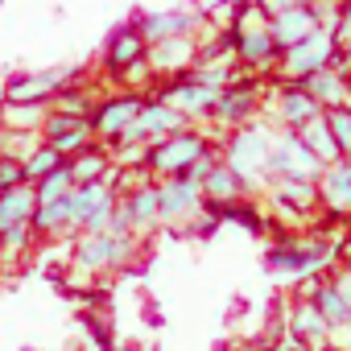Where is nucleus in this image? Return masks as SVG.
<instances>
[{
    "mask_svg": "<svg viewBox=\"0 0 351 351\" xmlns=\"http://www.w3.org/2000/svg\"><path fill=\"white\" fill-rule=\"evenodd\" d=\"M269 149H273V132L265 124H240L236 136H228L223 165L244 182V191L269 182Z\"/></svg>",
    "mask_w": 351,
    "mask_h": 351,
    "instance_id": "f257e3e1",
    "label": "nucleus"
},
{
    "mask_svg": "<svg viewBox=\"0 0 351 351\" xmlns=\"http://www.w3.org/2000/svg\"><path fill=\"white\" fill-rule=\"evenodd\" d=\"M207 149H211V141H207L203 132L182 128V132H173V136L153 141L149 153H145V165L157 173L161 182H165V178H186V169H191Z\"/></svg>",
    "mask_w": 351,
    "mask_h": 351,
    "instance_id": "f03ea898",
    "label": "nucleus"
},
{
    "mask_svg": "<svg viewBox=\"0 0 351 351\" xmlns=\"http://www.w3.org/2000/svg\"><path fill=\"white\" fill-rule=\"evenodd\" d=\"M116 203L120 195L112 191V182H83L66 195V207H71V228L75 232H108L112 215H116Z\"/></svg>",
    "mask_w": 351,
    "mask_h": 351,
    "instance_id": "7ed1b4c3",
    "label": "nucleus"
},
{
    "mask_svg": "<svg viewBox=\"0 0 351 351\" xmlns=\"http://www.w3.org/2000/svg\"><path fill=\"white\" fill-rule=\"evenodd\" d=\"M322 161L302 145V136L293 128L273 132V149H269V178H302V182H318L322 178Z\"/></svg>",
    "mask_w": 351,
    "mask_h": 351,
    "instance_id": "20e7f679",
    "label": "nucleus"
},
{
    "mask_svg": "<svg viewBox=\"0 0 351 351\" xmlns=\"http://www.w3.org/2000/svg\"><path fill=\"white\" fill-rule=\"evenodd\" d=\"M335 50H339L335 34H330V29H314L306 42H298V46L281 50V66H277V71H281L289 83H302V79H310V75L326 71V66H330V58H335Z\"/></svg>",
    "mask_w": 351,
    "mask_h": 351,
    "instance_id": "39448f33",
    "label": "nucleus"
},
{
    "mask_svg": "<svg viewBox=\"0 0 351 351\" xmlns=\"http://www.w3.org/2000/svg\"><path fill=\"white\" fill-rule=\"evenodd\" d=\"M203 186L191 182V178H165L157 186V211H161V223L165 228H186L203 215Z\"/></svg>",
    "mask_w": 351,
    "mask_h": 351,
    "instance_id": "423d86ee",
    "label": "nucleus"
},
{
    "mask_svg": "<svg viewBox=\"0 0 351 351\" xmlns=\"http://www.w3.org/2000/svg\"><path fill=\"white\" fill-rule=\"evenodd\" d=\"M132 240L128 236H108V232H79L75 240V265L83 273H108L116 265H128Z\"/></svg>",
    "mask_w": 351,
    "mask_h": 351,
    "instance_id": "0eeeda50",
    "label": "nucleus"
},
{
    "mask_svg": "<svg viewBox=\"0 0 351 351\" xmlns=\"http://www.w3.org/2000/svg\"><path fill=\"white\" fill-rule=\"evenodd\" d=\"M330 256H335L330 248H322V244H314V240H302V236H289V240H281L277 248H269L265 265H269V269H277V273L310 277V273H322Z\"/></svg>",
    "mask_w": 351,
    "mask_h": 351,
    "instance_id": "6e6552de",
    "label": "nucleus"
},
{
    "mask_svg": "<svg viewBox=\"0 0 351 351\" xmlns=\"http://www.w3.org/2000/svg\"><path fill=\"white\" fill-rule=\"evenodd\" d=\"M71 79H75L71 66H50V71L13 75V79L5 83V104H42V99H54Z\"/></svg>",
    "mask_w": 351,
    "mask_h": 351,
    "instance_id": "1a4fd4ad",
    "label": "nucleus"
},
{
    "mask_svg": "<svg viewBox=\"0 0 351 351\" xmlns=\"http://www.w3.org/2000/svg\"><path fill=\"white\" fill-rule=\"evenodd\" d=\"M186 128V120L173 112L165 99H145V108H141V116L124 128V136L116 141V145H132V141H161V136H173V132H182ZM112 145V149H116Z\"/></svg>",
    "mask_w": 351,
    "mask_h": 351,
    "instance_id": "9d476101",
    "label": "nucleus"
},
{
    "mask_svg": "<svg viewBox=\"0 0 351 351\" xmlns=\"http://www.w3.org/2000/svg\"><path fill=\"white\" fill-rule=\"evenodd\" d=\"M141 108H145V99H141V95H132V91L104 99V104L87 116V120H91V136H99V141L116 145V141L124 136V128L141 116Z\"/></svg>",
    "mask_w": 351,
    "mask_h": 351,
    "instance_id": "9b49d317",
    "label": "nucleus"
},
{
    "mask_svg": "<svg viewBox=\"0 0 351 351\" xmlns=\"http://www.w3.org/2000/svg\"><path fill=\"white\" fill-rule=\"evenodd\" d=\"M228 46H232V54L240 62H248L256 71H269L281 58V50L269 38V21L265 25H236V29H228Z\"/></svg>",
    "mask_w": 351,
    "mask_h": 351,
    "instance_id": "f8f14e48",
    "label": "nucleus"
},
{
    "mask_svg": "<svg viewBox=\"0 0 351 351\" xmlns=\"http://www.w3.org/2000/svg\"><path fill=\"white\" fill-rule=\"evenodd\" d=\"M42 141L50 149H58L62 157H75L91 145V120L87 116H71V112H50L42 124Z\"/></svg>",
    "mask_w": 351,
    "mask_h": 351,
    "instance_id": "ddd939ff",
    "label": "nucleus"
},
{
    "mask_svg": "<svg viewBox=\"0 0 351 351\" xmlns=\"http://www.w3.org/2000/svg\"><path fill=\"white\" fill-rule=\"evenodd\" d=\"M252 112H256V83H252V79L228 83V87L215 95V108H211V116H215L219 124H232V128L252 124Z\"/></svg>",
    "mask_w": 351,
    "mask_h": 351,
    "instance_id": "4468645a",
    "label": "nucleus"
},
{
    "mask_svg": "<svg viewBox=\"0 0 351 351\" xmlns=\"http://www.w3.org/2000/svg\"><path fill=\"white\" fill-rule=\"evenodd\" d=\"M215 95L219 91H211V87H203V83H195L191 75H182L178 83H169L157 99H165L173 112H178L182 120H195V116H211V108H215Z\"/></svg>",
    "mask_w": 351,
    "mask_h": 351,
    "instance_id": "2eb2a0df",
    "label": "nucleus"
},
{
    "mask_svg": "<svg viewBox=\"0 0 351 351\" xmlns=\"http://www.w3.org/2000/svg\"><path fill=\"white\" fill-rule=\"evenodd\" d=\"M195 25H199V13H195V9H169V13H145V17L136 21L141 38H145L149 46H157V42H169V38H191V34H195Z\"/></svg>",
    "mask_w": 351,
    "mask_h": 351,
    "instance_id": "dca6fc26",
    "label": "nucleus"
},
{
    "mask_svg": "<svg viewBox=\"0 0 351 351\" xmlns=\"http://www.w3.org/2000/svg\"><path fill=\"white\" fill-rule=\"evenodd\" d=\"M145 54H149V42L141 38V29L136 25H124V29L112 34L108 50H104V62H108L112 75H124L128 66H145Z\"/></svg>",
    "mask_w": 351,
    "mask_h": 351,
    "instance_id": "f3484780",
    "label": "nucleus"
},
{
    "mask_svg": "<svg viewBox=\"0 0 351 351\" xmlns=\"http://www.w3.org/2000/svg\"><path fill=\"white\" fill-rule=\"evenodd\" d=\"M314 29H318V21H314L310 5H298V9H285V13L269 17V38H273L277 50H289V46L306 42Z\"/></svg>",
    "mask_w": 351,
    "mask_h": 351,
    "instance_id": "a211bd4d",
    "label": "nucleus"
},
{
    "mask_svg": "<svg viewBox=\"0 0 351 351\" xmlns=\"http://www.w3.org/2000/svg\"><path fill=\"white\" fill-rule=\"evenodd\" d=\"M318 203H326L335 215L351 211V161L347 157H339L335 165L322 169V178H318Z\"/></svg>",
    "mask_w": 351,
    "mask_h": 351,
    "instance_id": "6ab92c4d",
    "label": "nucleus"
},
{
    "mask_svg": "<svg viewBox=\"0 0 351 351\" xmlns=\"http://www.w3.org/2000/svg\"><path fill=\"white\" fill-rule=\"evenodd\" d=\"M120 215L128 219V236H145V232H153L157 223H161V211H157V186H141V191H132V195H124L120 199Z\"/></svg>",
    "mask_w": 351,
    "mask_h": 351,
    "instance_id": "aec40b11",
    "label": "nucleus"
},
{
    "mask_svg": "<svg viewBox=\"0 0 351 351\" xmlns=\"http://www.w3.org/2000/svg\"><path fill=\"white\" fill-rule=\"evenodd\" d=\"M269 195L277 207L293 211V215H306L318 207V182H302V178H269Z\"/></svg>",
    "mask_w": 351,
    "mask_h": 351,
    "instance_id": "412c9836",
    "label": "nucleus"
},
{
    "mask_svg": "<svg viewBox=\"0 0 351 351\" xmlns=\"http://www.w3.org/2000/svg\"><path fill=\"white\" fill-rule=\"evenodd\" d=\"M195 58H199V50H195V42H191V38H169V42H157V46H149V54H145V62H149L157 75H165V71H191V66H195Z\"/></svg>",
    "mask_w": 351,
    "mask_h": 351,
    "instance_id": "4be33fe9",
    "label": "nucleus"
},
{
    "mask_svg": "<svg viewBox=\"0 0 351 351\" xmlns=\"http://www.w3.org/2000/svg\"><path fill=\"white\" fill-rule=\"evenodd\" d=\"M306 298L314 302V310L326 318V326H330V330L351 326V306L343 302V293H339L330 281H306Z\"/></svg>",
    "mask_w": 351,
    "mask_h": 351,
    "instance_id": "5701e85b",
    "label": "nucleus"
},
{
    "mask_svg": "<svg viewBox=\"0 0 351 351\" xmlns=\"http://www.w3.org/2000/svg\"><path fill=\"white\" fill-rule=\"evenodd\" d=\"M302 87L314 95V104L322 108V112H330V108H347V99H351V87H347V79L339 75V71H318V75H310V79H302Z\"/></svg>",
    "mask_w": 351,
    "mask_h": 351,
    "instance_id": "b1692460",
    "label": "nucleus"
},
{
    "mask_svg": "<svg viewBox=\"0 0 351 351\" xmlns=\"http://www.w3.org/2000/svg\"><path fill=\"white\" fill-rule=\"evenodd\" d=\"M289 335H293V339H302L310 351L326 347V339H330V326H326V318L314 310V302H310V298L293 306V318H289Z\"/></svg>",
    "mask_w": 351,
    "mask_h": 351,
    "instance_id": "393cba45",
    "label": "nucleus"
},
{
    "mask_svg": "<svg viewBox=\"0 0 351 351\" xmlns=\"http://www.w3.org/2000/svg\"><path fill=\"white\" fill-rule=\"evenodd\" d=\"M66 169H71L75 186H83V182H104V178H112L116 161H112V153H108V149H95V145H87L83 153L66 157Z\"/></svg>",
    "mask_w": 351,
    "mask_h": 351,
    "instance_id": "a878e982",
    "label": "nucleus"
},
{
    "mask_svg": "<svg viewBox=\"0 0 351 351\" xmlns=\"http://www.w3.org/2000/svg\"><path fill=\"white\" fill-rule=\"evenodd\" d=\"M244 199V182L236 178V173L223 165V157H219V165L207 173V178H203V203L207 207H228V203H240Z\"/></svg>",
    "mask_w": 351,
    "mask_h": 351,
    "instance_id": "bb28decb",
    "label": "nucleus"
},
{
    "mask_svg": "<svg viewBox=\"0 0 351 351\" xmlns=\"http://www.w3.org/2000/svg\"><path fill=\"white\" fill-rule=\"evenodd\" d=\"M277 112H281L285 128H302V124H306V120H314L322 108L314 104V95H310L302 83H289V87L281 91V99H277Z\"/></svg>",
    "mask_w": 351,
    "mask_h": 351,
    "instance_id": "cd10ccee",
    "label": "nucleus"
},
{
    "mask_svg": "<svg viewBox=\"0 0 351 351\" xmlns=\"http://www.w3.org/2000/svg\"><path fill=\"white\" fill-rule=\"evenodd\" d=\"M298 136H302V145L322 161V165H335L339 161V145H335V136H330V124H326V116L318 112L314 120H306L302 128H293Z\"/></svg>",
    "mask_w": 351,
    "mask_h": 351,
    "instance_id": "c85d7f7f",
    "label": "nucleus"
},
{
    "mask_svg": "<svg viewBox=\"0 0 351 351\" xmlns=\"http://www.w3.org/2000/svg\"><path fill=\"white\" fill-rule=\"evenodd\" d=\"M38 199H34V186H13V191H0V232H9L17 223H29Z\"/></svg>",
    "mask_w": 351,
    "mask_h": 351,
    "instance_id": "c756f323",
    "label": "nucleus"
},
{
    "mask_svg": "<svg viewBox=\"0 0 351 351\" xmlns=\"http://www.w3.org/2000/svg\"><path fill=\"white\" fill-rule=\"evenodd\" d=\"M21 165H25V182L34 186V182H42L46 173H54L58 165H66V157L58 153V149H50L46 141H38L29 153H21Z\"/></svg>",
    "mask_w": 351,
    "mask_h": 351,
    "instance_id": "7c9ffc66",
    "label": "nucleus"
},
{
    "mask_svg": "<svg viewBox=\"0 0 351 351\" xmlns=\"http://www.w3.org/2000/svg\"><path fill=\"white\" fill-rule=\"evenodd\" d=\"M71 191H75V178H71V169H66V165H58L54 173H46L42 182H34V199H38V207L58 203V199H66Z\"/></svg>",
    "mask_w": 351,
    "mask_h": 351,
    "instance_id": "2f4dec72",
    "label": "nucleus"
},
{
    "mask_svg": "<svg viewBox=\"0 0 351 351\" xmlns=\"http://www.w3.org/2000/svg\"><path fill=\"white\" fill-rule=\"evenodd\" d=\"M326 124H330V136L339 145V157H351V108H330L322 112Z\"/></svg>",
    "mask_w": 351,
    "mask_h": 351,
    "instance_id": "473e14b6",
    "label": "nucleus"
},
{
    "mask_svg": "<svg viewBox=\"0 0 351 351\" xmlns=\"http://www.w3.org/2000/svg\"><path fill=\"white\" fill-rule=\"evenodd\" d=\"M29 244H34V228H29V223H17V228H9V232H0V261L25 252Z\"/></svg>",
    "mask_w": 351,
    "mask_h": 351,
    "instance_id": "72a5a7b5",
    "label": "nucleus"
},
{
    "mask_svg": "<svg viewBox=\"0 0 351 351\" xmlns=\"http://www.w3.org/2000/svg\"><path fill=\"white\" fill-rule=\"evenodd\" d=\"M13 186H29L25 182V165H21V157L17 153H0V191H13Z\"/></svg>",
    "mask_w": 351,
    "mask_h": 351,
    "instance_id": "f704fd0d",
    "label": "nucleus"
},
{
    "mask_svg": "<svg viewBox=\"0 0 351 351\" xmlns=\"http://www.w3.org/2000/svg\"><path fill=\"white\" fill-rule=\"evenodd\" d=\"M298 5H306V0H256V9H261L265 17H277V13H285V9H298Z\"/></svg>",
    "mask_w": 351,
    "mask_h": 351,
    "instance_id": "c9c22d12",
    "label": "nucleus"
},
{
    "mask_svg": "<svg viewBox=\"0 0 351 351\" xmlns=\"http://www.w3.org/2000/svg\"><path fill=\"white\" fill-rule=\"evenodd\" d=\"M330 285H335V289L343 293V302L351 306V273H339V277H330Z\"/></svg>",
    "mask_w": 351,
    "mask_h": 351,
    "instance_id": "e433bc0d",
    "label": "nucleus"
},
{
    "mask_svg": "<svg viewBox=\"0 0 351 351\" xmlns=\"http://www.w3.org/2000/svg\"><path fill=\"white\" fill-rule=\"evenodd\" d=\"M273 351H310V347H306L302 339H293V335H285V339H281V343H277Z\"/></svg>",
    "mask_w": 351,
    "mask_h": 351,
    "instance_id": "4c0bfd02",
    "label": "nucleus"
},
{
    "mask_svg": "<svg viewBox=\"0 0 351 351\" xmlns=\"http://www.w3.org/2000/svg\"><path fill=\"white\" fill-rule=\"evenodd\" d=\"M335 42H351V13H343V21L335 29Z\"/></svg>",
    "mask_w": 351,
    "mask_h": 351,
    "instance_id": "58836bf2",
    "label": "nucleus"
},
{
    "mask_svg": "<svg viewBox=\"0 0 351 351\" xmlns=\"http://www.w3.org/2000/svg\"><path fill=\"white\" fill-rule=\"evenodd\" d=\"M318 351H339V347H318Z\"/></svg>",
    "mask_w": 351,
    "mask_h": 351,
    "instance_id": "ea45409f",
    "label": "nucleus"
}]
</instances>
